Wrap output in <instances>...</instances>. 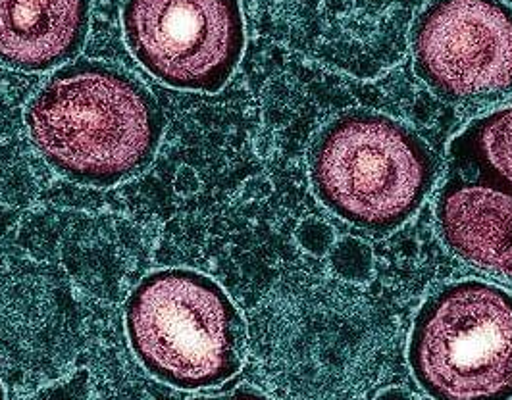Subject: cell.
<instances>
[{"label":"cell","instance_id":"obj_1","mask_svg":"<svg viewBox=\"0 0 512 400\" xmlns=\"http://www.w3.org/2000/svg\"><path fill=\"white\" fill-rule=\"evenodd\" d=\"M24 120L41 158L85 187H114L141 174L164 135L153 93L101 60L58 68L27 102Z\"/></svg>","mask_w":512,"mask_h":400},{"label":"cell","instance_id":"obj_2","mask_svg":"<svg viewBox=\"0 0 512 400\" xmlns=\"http://www.w3.org/2000/svg\"><path fill=\"white\" fill-rule=\"evenodd\" d=\"M129 347L158 381L199 391L226 383L245 362L247 325L212 277L166 268L145 275L124 308Z\"/></svg>","mask_w":512,"mask_h":400},{"label":"cell","instance_id":"obj_3","mask_svg":"<svg viewBox=\"0 0 512 400\" xmlns=\"http://www.w3.org/2000/svg\"><path fill=\"white\" fill-rule=\"evenodd\" d=\"M436 177L432 149L410 127L378 112L335 118L310 150L316 197L337 218L370 233L409 222Z\"/></svg>","mask_w":512,"mask_h":400},{"label":"cell","instance_id":"obj_4","mask_svg":"<svg viewBox=\"0 0 512 400\" xmlns=\"http://www.w3.org/2000/svg\"><path fill=\"white\" fill-rule=\"evenodd\" d=\"M410 372L434 400H512V295L480 279L441 287L416 312Z\"/></svg>","mask_w":512,"mask_h":400},{"label":"cell","instance_id":"obj_5","mask_svg":"<svg viewBox=\"0 0 512 400\" xmlns=\"http://www.w3.org/2000/svg\"><path fill=\"white\" fill-rule=\"evenodd\" d=\"M122 27L147 74L208 95L228 85L247 41L239 0H126Z\"/></svg>","mask_w":512,"mask_h":400},{"label":"cell","instance_id":"obj_6","mask_svg":"<svg viewBox=\"0 0 512 400\" xmlns=\"http://www.w3.org/2000/svg\"><path fill=\"white\" fill-rule=\"evenodd\" d=\"M416 75L441 99L480 100L512 89V6L432 0L412 29Z\"/></svg>","mask_w":512,"mask_h":400},{"label":"cell","instance_id":"obj_7","mask_svg":"<svg viewBox=\"0 0 512 400\" xmlns=\"http://www.w3.org/2000/svg\"><path fill=\"white\" fill-rule=\"evenodd\" d=\"M436 220L443 243L459 258L512 279V195L449 170Z\"/></svg>","mask_w":512,"mask_h":400},{"label":"cell","instance_id":"obj_8","mask_svg":"<svg viewBox=\"0 0 512 400\" xmlns=\"http://www.w3.org/2000/svg\"><path fill=\"white\" fill-rule=\"evenodd\" d=\"M91 27V0H0V64L43 74L76 60Z\"/></svg>","mask_w":512,"mask_h":400},{"label":"cell","instance_id":"obj_9","mask_svg":"<svg viewBox=\"0 0 512 400\" xmlns=\"http://www.w3.org/2000/svg\"><path fill=\"white\" fill-rule=\"evenodd\" d=\"M449 170L512 195V104L462 129L449 145Z\"/></svg>","mask_w":512,"mask_h":400},{"label":"cell","instance_id":"obj_10","mask_svg":"<svg viewBox=\"0 0 512 400\" xmlns=\"http://www.w3.org/2000/svg\"><path fill=\"white\" fill-rule=\"evenodd\" d=\"M189 400H272L268 399L266 395L253 391V389H235L230 393H222V395H216V397H195V399Z\"/></svg>","mask_w":512,"mask_h":400},{"label":"cell","instance_id":"obj_11","mask_svg":"<svg viewBox=\"0 0 512 400\" xmlns=\"http://www.w3.org/2000/svg\"><path fill=\"white\" fill-rule=\"evenodd\" d=\"M6 397H4V387H2V383H0V400H4Z\"/></svg>","mask_w":512,"mask_h":400},{"label":"cell","instance_id":"obj_12","mask_svg":"<svg viewBox=\"0 0 512 400\" xmlns=\"http://www.w3.org/2000/svg\"><path fill=\"white\" fill-rule=\"evenodd\" d=\"M382 400H385V399H382ZM391 400H405V397H403V399H391Z\"/></svg>","mask_w":512,"mask_h":400}]
</instances>
